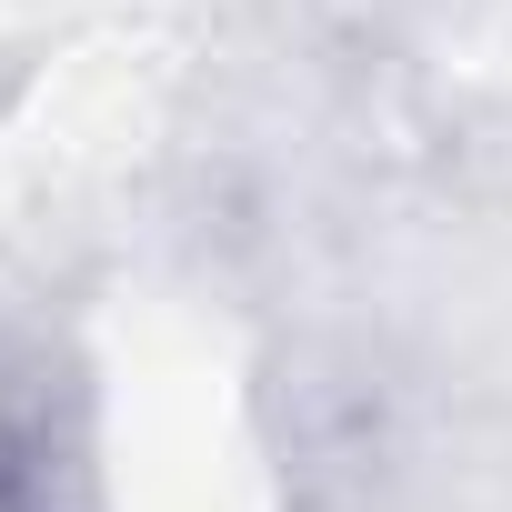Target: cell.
<instances>
[{"instance_id":"1","label":"cell","mask_w":512,"mask_h":512,"mask_svg":"<svg viewBox=\"0 0 512 512\" xmlns=\"http://www.w3.org/2000/svg\"><path fill=\"white\" fill-rule=\"evenodd\" d=\"M0 512H41V452L11 412H0Z\"/></svg>"}]
</instances>
